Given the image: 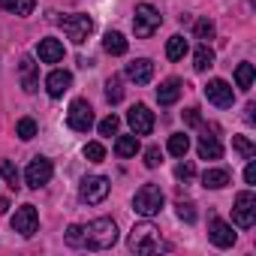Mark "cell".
<instances>
[{
    "label": "cell",
    "instance_id": "obj_18",
    "mask_svg": "<svg viewBox=\"0 0 256 256\" xmlns=\"http://www.w3.org/2000/svg\"><path fill=\"white\" fill-rule=\"evenodd\" d=\"M126 78L136 84H148L154 78V64L148 58H136L133 64H126Z\"/></svg>",
    "mask_w": 256,
    "mask_h": 256
},
{
    "label": "cell",
    "instance_id": "obj_4",
    "mask_svg": "<svg viewBox=\"0 0 256 256\" xmlns=\"http://www.w3.org/2000/svg\"><path fill=\"white\" fill-rule=\"evenodd\" d=\"M160 24H163V16H160V10H157V6H151V4H139V6H136L133 30H136V36H139V40L154 36V34L160 30Z\"/></svg>",
    "mask_w": 256,
    "mask_h": 256
},
{
    "label": "cell",
    "instance_id": "obj_11",
    "mask_svg": "<svg viewBox=\"0 0 256 256\" xmlns=\"http://www.w3.org/2000/svg\"><path fill=\"white\" fill-rule=\"evenodd\" d=\"M126 124H130V130L136 136H148L154 130V112L145 102H139V106H133L130 112H126Z\"/></svg>",
    "mask_w": 256,
    "mask_h": 256
},
{
    "label": "cell",
    "instance_id": "obj_29",
    "mask_svg": "<svg viewBox=\"0 0 256 256\" xmlns=\"http://www.w3.org/2000/svg\"><path fill=\"white\" fill-rule=\"evenodd\" d=\"M36 130H40V126H36L34 118H22V120L16 124V136H18L22 142H30V139L36 136Z\"/></svg>",
    "mask_w": 256,
    "mask_h": 256
},
{
    "label": "cell",
    "instance_id": "obj_9",
    "mask_svg": "<svg viewBox=\"0 0 256 256\" xmlns=\"http://www.w3.org/2000/svg\"><path fill=\"white\" fill-rule=\"evenodd\" d=\"M66 124H70V130L76 133H88L90 126H94V108L88 100H72L70 102V112H66Z\"/></svg>",
    "mask_w": 256,
    "mask_h": 256
},
{
    "label": "cell",
    "instance_id": "obj_25",
    "mask_svg": "<svg viewBox=\"0 0 256 256\" xmlns=\"http://www.w3.org/2000/svg\"><path fill=\"white\" fill-rule=\"evenodd\" d=\"M187 52H190V46H187V40H184L181 34L169 36V42H166V58H169V60H181Z\"/></svg>",
    "mask_w": 256,
    "mask_h": 256
},
{
    "label": "cell",
    "instance_id": "obj_16",
    "mask_svg": "<svg viewBox=\"0 0 256 256\" xmlns=\"http://www.w3.org/2000/svg\"><path fill=\"white\" fill-rule=\"evenodd\" d=\"M36 58H40V64H58V60H64V42L54 40V36L40 40V46H36Z\"/></svg>",
    "mask_w": 256,
    "mask_h": 256
},
{
    "label": "cell",
    "instance_id": "obj_12",
    "mask_svg": "<svg viewBox=\"0 0 256 256\" xmlns=\"http://www.w3.org/2000/svg\"><path fill=\"white\" fill-rule=\"evenodd\" d=\"M205 96H208V102L217 106V108H229V106L235 102V90H232V84L223 82V78H211V82L205 84Z\"/></svg>",
    "mask_w": 256,
    "mask_h": 256
},
{
    "label": "cell",
    "instance_id": "obj_39",
    "mask_svg": "<svg viewBox=\"0 0 256 256\" xmlns=\"http://www.w3.org/2000/svg\"><path fill=\"white\" fill-rule=\"evenodd\" d=\"M184 118H187V124H193V126L202 120V118H199V108H187V114H184Z\"/></svg>",
    "mask_w": 256,
    "mask_h": 256
},
{
    "label": "cell",
    "instance_id": "obj_38",
    "mask_svg": "<svg viewBox=\"0 0 256 256\" xmlns=\"http://www.w3.org/2000/svg\"><path fill=\"white\" fill-rule=\"evenodd\" d=\"M244 181H247V184H256V163H253V157L247 160V169H244Z\"/></svg>",
    "mask_w": 256,
    "mask_h": 256
},
{
    "label": "cell",
    "instance_id": "obj_20",
    "mask_svg": "<svg viewBox=\"0 0 256 256\" xmlns=\"http://www.w3.org/2000/svg\"><path fill=\"white\" fill-rule=\"evenodd\" d=\"M229 181H232L229 169H205L202 172V187L205 190H223Z\"/></svg>",
    "mask_w": 256,
    "mask_h": 256
},
{
    "label": "cell",
    "instance_id": "obj_2",
    "mask_svg": "<svg viewBox=\"0 0 256 256\" xmlns=\"http://www.w3.org/2000/svg\"><path fill=\"white\" fill-rule=\"evenodd\" d=\"M126 247L139 256H151V253H160V250H169V244L160 238V229L151 223V217H145L142 223H136L130 229V238H126Z\"/></svg>",
    "mask_w": 256,
    "mask_h": 256
},
{
    "label": "cell",
    "instance_id": "obj_6",
    "mask_svg": "<svg viewBox=\"0 0 256 256\" xmlns=\"http://www.w3.org/2000/svg\"><path fill=\"white\" fill-rule=\"evenodd\" d=\"M52 175H54L52 160H48V157H34V160L28 163V169H24V184H28L30 190H40V187H46V184L52 181Z\"/></svg>",
    "mask_w": 256,
    "mask_h": 256
},
{
    "label": "cell",
    "instance_id": "obj_22",
    "mask_svg": "<svg viewBox=\"0 0 256 256\" xmlns=\"http://www.w3.org/2000/svg\"><path fill=\"white\" fill-rule=\"evenodd\" d=\"M102 48H106V54H114V58L126 54V40H124V34L108 30V34L102 36Z\"/></svg>",
    "mask_w": 256,
    "mask_h": 256
},
{
    "label": "cell",
    "instance_id": "obj_32",
    "mask_svg": "<svg viewBox=\"0 0 256 256\" xmlns=\"http://www.w3.org/2000/svg\"><path fill=\"white\" fill-rule=\"evenodd\" d=\"M120 96H124L120 78H118V76H112V78L106 82V100H108V102H120Z\"/></svg>",
    "mask_w": 256,
    "mask_h": 256
},
{
    "label": "cell",
    "instance_id": "obj_28",
    "mask_svg": "<svg viewBox=\"0 0 256 256\" xmlns=\"http://www.w3.org/2000/svg\"><path fill=\"white\" fill-rule=\"evenodd\" d=\"M0 178H4L12 190H18V187H22V184H18V181H22V172L16 169V163H12V160H4V163H0Z\"/></svg>",
    "mask_w": 256,
    "mask_h": 256
},
{
    "label": "cell",
    "instance_id": "obj_23",
    "mask_svg": "<svg viewBox=\"0 0 256 256\" xmlns=\"http://www.w3.org/2000/svg\"><path fill=\"white\" fill-rule=\"evenodd\" d=\"M214 66V52L208 48V42H202L196 52H193V70L196 72H205V70H211Z\"/></svg>",
    "mask_w": 256,
    "mask_h": 256
},
{
    "label": "cell",
    "instance_id": "obj_3",
    "mask_svg": "<svg viewBox=\"0 0 256 256\" xmlns=\"http://www.w3.org/2000/svg\"><path fill=\"white\" fill-rule=\"evenodd\" d=\"M163 202H166L163 190H160L157 184H145V187H139L136 196H133V211H136L139 217H157V214L163 211Z\"/></svg>",
    "mask_w": 256,
    "mask_h": 256
},
{
    "label": "cell",
    "instance_id": "obj_15",
    "mask_svg": "<svg viewBox=\"0 0 256 256\" xmlns=\"http://www.w3.org/2000/svg\"><path fill=\"white\" fill-rule=\"evenodd\" d=\"M70 88H72V72H70V70H52V72H48L46 90H48L52 100H60Z\"/></svg>",
    "mask_w": 256,
    "mask_h": 256
},
{
    "label": "cell",
    "instance_id": "obj_35",
    "mask_svg": "<svg viewBox=\"0 0 256 256\" xmlns=\"http://www.w3.org/2000/svg\"><path fill=\"white\" fill-rule=\"evenodd\" d=\"M214 36V22H208V18H202V22H196V40H202V42H208Z\"/></svg>",
    "mask_w": 256,
    "mask_h": 256
},
{
    "label": "cell",
    "instance_id": "obj_7",
    "mask_svg": "<svg viewBox=\"0 0 256 256\" xmlns=\"http://www.w3.org/2000/svg\"><path fill=\"white\" fill-rule=\"evenodd\" d=\"M108 190H112L108 178H102V175H88V178L78 184V199L88 202V205H100V202L108 196Z\"/></svg>",
    "mask_w": 256,
    "mask_h": 256
},
{
    "label": "cell",
    "instance_id": "obj_14",
    "mask_svg": "<svg viewBox=\"0 0 256 256\" xmlns=\"http://www.w3.org/2000/svg\"><path fill=\"white\" fill-rule=\"evenodd\" d=\"M18 78H22L24 94H36V90H40V64H36L30 54L22 58V64H18Z\"/></svg>",
    "mask_w": 256,
    "mask_h": 256
},
{
    "label": "cell",
    "instance_id": "obj_24",
    "mask_svg": "<svg viewBox=\"0 0 256 256\" xmlns=\"http://www.w3.org/2000/svg\"><path fill=\"white\" fill-rule=\"evenodd\" d=\"M0 10H6L12 16H30L36 10V0H0Z\"/></svg>",
    "mask_w": 256,
    "mask_h": 256
},
{
    "label": "cell",
    "instance_id": "obj_1",
    "mask_svg": "<svg viewBox=\"0 0 256 256\" xmlns=\"http://www.w3.org/2000/svg\"><path fill=\"white\" fill-rule=\"evenodd\" d=\"M118 241V223L112 217H96L84 226L66 229V244L76 250H108Z\"/></svg>",
    "mask_w": 256,
    "mask_h": 256
},
{
    "label": "cell",
    "instance_id": "obj_21",
    "mask_svg": "<svg viewBox=\"0 0 256 256\" xmlns=\"http://www.w3.org/2000/svg\"><path fill=\"white\" fill-rule=\"evenodd\" d=\"M139 151H142V145H139V136H136V133L118 136V139H114V154H118V157H136Z\"/></svg>",
    "mask_w": 256,
    "mask_h": 256
},
{
    "label": "cell",
    "instance_id": "obj_5",
    "mask_svg": "<svg viewBox=\"0 0 256 256\" xmlns=\"http://www.w3.org/2000/svg\"><path fill=\"white\" fill-rule=\"evenodd\" d=\"M60 28H64V34L76 42V46H82L90 34H94V18L90 16H84V12H76V16H64L60 22H58Z\"/></svg>",
    "mask_w": 256,
    "mask_h": 256
},
{
    "label": "cell",
    "instance_id": "obj_33",
    "mask_svg": "<svg viewBox=\"0 0 256 256\" xmlns=\"http://www.w3.org/2000/svg\"><path fill=\"white\" fill-rule=\"evenodd\" d=\"M118 126H120L118 114H108V118H102V120H100L96 130H100V136H114V133H118Z\"/></svg>",
    "mask_w": 256,
    "mask_h": 256
},
{
    "label": "cell",
    "instance_id": "obj_31",
    "mask_svg": "<svg viewBox=\"0 0 256 256\" xmlns=\"http://www.w3.org/2000/svg\"><path fill=\"white\" fill-rule=\"evenodd\" d=\"M82 154H84L88 163H102V160H106V148H102V142H88Z\"/></svg>",
    "mask_w": 256,
    "mask_h": 256
},
{
    "label": "cell",
    "instance_id": "obj_26",
    "mask_svg": "<svg viewBox=\"0 0 256 256\" xmlns=\"http://www.w3.org/2000/svg\"><path fill=\"white\" fill-rule=\"evenodd\" d=\"M166 148H169L172 157L181 160V157H187V151H190V136H187V133H175V136H169V145H166Z\"/></svg>",
    "mask_w": 256,
    "mask_h": 256
},
{
    "label": "cell",
    "instance_id": "obj_27",
    "mask_svg": "<svg viewBox=\"0 0 256 256\" xmlns=\"http://www.w3.org/2000/svg\"><path fill=\"white\" fill-rule=\"evenodd\" d=\"M253 78H256L253 64H238V70H235V84H238L241 90H250V88H253Z\"/></svg>",
    "mask_w": 256,
    "mask_h": 256
},
{
    "label": "cell",
    "instance_id": "obj_10",
    "mask_svg": "<svg viewBox=\"0 0 256 256\" xmlns=\"http://www.w3.org/2000/svg\"><path fill=\"white\" fill-rule=\"evenodd\" d=\"M10 226H12V232H18L22 238H34L36 229H40V214H36V208H34V205H22V208L10 217Z\"/></svg>",
    "mask_w": 256,
    "mask_h": 256
},
{
    "label": "cell",
    "instance_id": "obj_36",
    "mask_svg": "<svg viewBox=\"0 0 256 256\" xmlns=\"http://www.w3.org/2000/svg\"><path fill=\"white\" fill-rule=\"evenodd\" d=\"M175 175H178L181 181H193V175H196V166H193L190 160H184V157H181V163L175 166Z\"/></svg>",
    "mask_w": 256,
    "mask_h": 256
},
{
    "label": "cell",
    "instance_id": "obj_37",
    "mask_svg": "<svg viewBox=\"0 0 256 256\" xmlns=\"http://www.w3.org/2000/svg\"><path fill=\"white\" fill-rule=\"evenodd\" d=\"M160 163H163V151H160L157 145H151V148L145 151V166H148V169H157Z\"/></svg>",
    "mask_w": 256,
    "mask_h": 256
},
{
    "label": "cell",
    "instance_id": "obj_8",
    "mask_svg": "<svg viewBox=\"0 0 256 256\" xmlns=\"http://www.w3.org/2000/svg\"><path fill=\"white\" fill-rule=\"evenodd\" d=\"M232 220H235V226H241V229H250V226L256 223V196H253L250 190H244V193L235 196Z\"/></svg>",
    "mask_w": 256,
    "mask_h": 256
},
{
    "label": "cell",
    "instance_id": "obj_19",
    "mask_svg": "<svg viewBox=\"0 0 256 256\" xmlns=\"http://www.w3.org/2000/svg\"><path fill=\"white\" fill-rule=\"evenodd\" d=\"M181 78H166L160 88H157V102L160 106H172V102H178V96H181Z\"/></svg>",
    "mask_w": 256,
    "mask_h": 256
},
{
    "label": "cell",
    "instance_id": "obj_30",
    "mask_svg": "<svg viewBox=\"0 0 256 256\" xmlns=\"http://www.w3.org/2000/svg\"><path fill=\"white\" fill-rule=\"evenodd\" d=\"M232 148L244 157V160H250V157H256V145L247 139V136H232Z\"/></svg>",
    "mask_w": 256,
    "mask_h": 256
},
{
    "label": "cell",
    "instance_id": "obj_34",
    "mask_svg": "<svg viewBox=\"0 0 256 256\" xmlns=\"http://www.w3.org/2000/svg\"><path fill=\"white\" fill-rule=\"evenodd\" d=\"M175 208H178V220H184V223H196V205H193V202H178Z\"/></svg>",
    "mask_w": 256,
    "mask_h": 256
},
{
    "label": "cell",
    "instance_id": "obj_13",
    "mask_svg": "<svg viewBox=\"0 0 256 256\" xmlns=\"http://www.w3.org/2000/svg\"><path fill=\"white\" fill-rule=\"evenodd\" d=\"M208 238H211V244L214 247H220V250H226V247H232L235 244V232H232V223H226V220H220V217H211V223H208Z\"/></svg>",
    "mask_w": 256,
    "mask_h": 256
},
{
    "label": "cell",
    "instance_id": "obj_17",
    "mask_svg": "<svg viewBox=\"0 0 256 256\" xmlns=\"http://www.w3.org/2000/svg\"><path fill=\"white\" fill-rule=\"evenodd\" d=\"M199 157L202 160H220L223 157V145H220V139L214 136V130H202V136H199Z\"/></svg>",
    "mask_w": 256,
    "mask_h": 256
}]
</instances>
